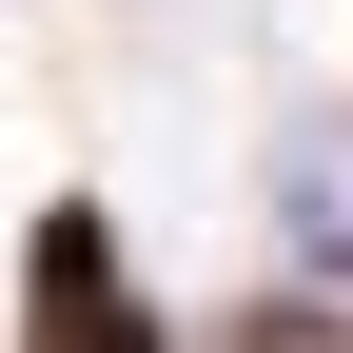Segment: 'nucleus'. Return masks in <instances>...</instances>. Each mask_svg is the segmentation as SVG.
Listing matches in <instances>:
<instances>
[{
	"label": "nucleus",
	"instance_id": "1",
	"mask_svg": "<svg viewBox=\"0 0 353 353\" xmlns=\"http://www.w3.org/2000/svg\"><path fill=\"white\" fill-rule=\"evenodd\" d=\"M20 294H39V353H157V314L118 294V236H99L79 196L39 216V275H20Z\"/></svg>",
	"mask_w": 353,
	"mask_h": 353
}]
</instances>
